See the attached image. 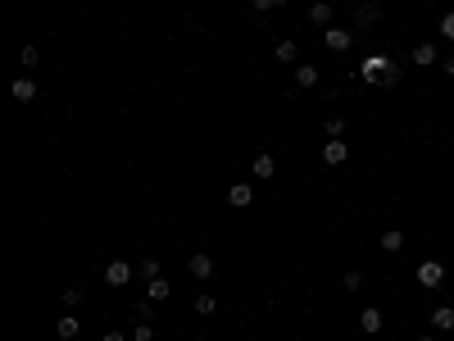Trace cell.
<instances>
[{
	"label": "cell",
	"instance_id": "cell-21",
	"mask_svg": "<svg viewBox=\"0 0 454 341\" xmlns=\"http://www.w3.org/2000/svg\"><path fill=\"white\" fill-rule=\"evenodd\" d=\"M341 286H346V291H364V273H359V269H346V273H341Z\"/></svg>",
	"mask_w": 454,
	"mask_h": 341
},
{
	"label": "cell",
	"instance_id": "cell-23",
	"mask_svg": "<svg viewBox=\"0 0 454 341\" xmlns=\"http://www.w3.org/2000/svg\"><path fill=\"white\" fill-rule=\"evenodd\" d=\"M19 64L37 68V64H41V50H37V46H23V50H19Z\"/></svg>",
	"mask_w": 454,
	"mask_h": 341
},
{
	"label": "cell",
	"instance_id": "cell-27",
	"mask_svg": "<svg viewBox=\"0 0 454 341\" xmlns=\"http://www.w3.org/2000/svg\"><path fill=\"white\" fill-rule=\"evenodd\" d=\"M64 305H68V309L82 305V291H77V286H64Z\"/></svg>",
	"mask_w": 454,
	"mask_h": 341
},
{
	"label": "cell",
	"instance_id": "cell-11",
	"mask_svg": "<svg viewBox=\"0 0 454 341\" xmlns=\"http://www.w3.org/2000/svg\"><path fill=\"white\" fill-rule=\"evenodd\" d=\"M427 319H432V332H454V305H436Z\"/></svg>",
	"mask_w": 454,
	"mask_h": 341
},
{
	"label": "cell",
	"instance_id": "cell-7",
	"mask_svg": "<svg viewBox=\"0 0 454 341\" xmlns=\"http://www.w3.org/2000/svg\"><path fill=\"white\" fill-rule=\"evenodd\" d=\"M186 269H191V277H195V282H205V277H214V255H205V251H200V255H191V260H186Z\"/></svg>",
	"mask_w": 454,
	"mask_h": 341
},
{
	"label": "cell",
	"instance_id": "cell-18",
	"mask_svg": "<svg viewBox=\"0 0 454 341\" xmlns=\"http://www.w3.org/2000/svg\"><path fill=\"white\" fill-rule=\"evenodd\" d=\"M377 246H382V251H391V255H395V251H404V232H400V228H386Z\"/></svg>",
	"mask_w": 454,
	"mask_h": 341
},
{
	"label": "cell",
	"instance_id": "cell-14",
	"mask_svg": "<svg viewBox=\"0 0 454 341\" xmlns=\"http://www.w3.org/2000/svg\"><path fill=\"white\" fill-rule=\"evenodd\" d=\"M273 55H277V59H282V64H295V59H300V46H295V41H291V37H282V41H277V46H273Z\"/></svg>",
	"mask_w": 454,
	"mask_h": 341
},
{
	"label": "cell",
	"instance_id": "cell-29",
	"mask_svg": "<svg viewBox=\"0 0 454 341\" xmlns=\"http://www.w3.org/2000/svg\"><path fill=\"white\" fill-rule=\"evenodd\" d=\"M441 73H445V77H454V50H450V55L441 59Z\"/></svg>",
	"mask_w": 454,
	"mask_h": 341
},
{
	"label": "cell",
	"instance_id": "cell-13",
	"mask_svg": "<svg viewBox=\"0 0 454 341\" xmlns=\"http://www.w3.org/2000/svg\"><path fill=\"white\" fill-rule=\"evenodd\" d=\"M332 19H336L332 0H314V5H309V23H318V28H327Z\"/></svg>",
	"mask_w": 454,
	"mask_h": 341
},
{
	"label": "cell",
	"instance_id": "cell-31",
	"mask_svg": "<svg viewBox=\"0 0 454 341\" xmlns=\"http://www.w3.org/2000/svg\"><path fill=\"white\" fill-rule=\"evenodd\" d=\"M418 341H436V332H422V337H418Z\"/></svg>",
	"mask_w": 454,
	"mask_h": 341
},
{
	"label": "cell",
	"instance_id": "cell-22",
	"mask_svg": "<svg viewBox=\"0 0 454 341\" xmlns=\"http://www.w3.org/2000/svg\"><path fill=\"white\" fill-rule=\"evenodd\" d=\"M195 314H205V319H209V314H218V300L209 296V291H205V296H195Z\"/></svg>",
	"mask_w": 454,
	"mask_h": 341
},
{
	"label": "cell",
	"instance_id": "cell-28",
	"mask_svg": "<svg viewBox=\"0 0 454 341\" xmlns=\"http://www.w3.org/2000/svg\"><path fill=\"white\" fill-rule=\"evenodd\" d=\"M250 5H255V10L264 14V10H277V5H286V0H250Z\"/></svg>",
	"mask_w": 454,
	"mask_h": 341
},
{
	"label": "cell",
	"instance_id": "cell-1",
	"mask_svg": "<svg viewBox=\"0 0 454 341\" xmlns=\"http://www.w3.org/2000/svg\"><path fill=\"white\" fill-rule=\"evenodd\" d=\"M400 73H404V68L395 64L391 55H382V50H373V55L359 59V77H364L368 87H395V82H400Z\"/></svg>",
	"mask_w": 454,
	"mask_h": 341
},
{
	"label": "cell",
	"instance_id": "cell-25",
	"mask_svg": "<svg viewBox=\"0 0 454 341\" xmlns=\"http://www.w3.org/2000/svg\"><path fill=\"white\" fill-rule=\"evenodd\" d=\"M441 37L454 46V14H441Z\"/></svg>",
	"mask_w": 454,
	"mask_h": 341
},
{
	"label": "cell",
	"instance_id": "cell-16",
	"mask_svg": "<svg viewBox=\"0 0 454 341\" xmlns=\"http://www.w3.org/2000/svg\"><path fill=\"white\" fill-rule=\"evenodd\" d=\"M146 296H150L155 305H159V300H168V296H173V282H164V277H155V282H146Z\"/></svg>",
	"mask_w": 454,
	"mask_h": 341
},
{
	"label": "cell",
	"instance_id": "cell-12",
	"mask_svg": "<svg viewBox=\"0 0 454 341\" xmlns=\"http://www.w3.org/2000/svg\"><path fill=\"white\" fill-rule=\"evenodd\" d=\"M413 64H422V68H427V64H441L436 41H418V46H413Z\"/></svg>",
	"mask_w": 454,
	"mask_h": 341
},
{
	"label": "cell",
	"instance_id": "cell-10",
	"mask_svg": "<svg viewBox=\"0 0 454 341\" xmlns=\"http://www.w3.org/2000/svg\"><path fill=\"white\" fill-rule=\"evenodd\" d=\"M250 173L259 177V182H268V177H277V159H273L268 150H259V155H255V164H250Z\"/></svg>",
	"mask_w": 454,
	"mask_h": 341
},
{
	"label": "cell",
	"instance_id": "cell-5",
	"mask_svg": "<svg viewBox=\"0 0 454 341\" xmlns=\"http://www.w3.org/2000/svg\"><path fill=\"white\" fill-rule=\"evenodd\" d=\"M132 282V264L128 260H109L105 264V286H128Z\"/></svg>",
	"mask_w": 454,
	"mask_h": 341
},
{
	"label": "cell",
	"instance_id": "cell-17",
	"mask_svg": "<svg viewBox=\"0 0 454 341\" xmlns=\"http://www.w3.org/2000/svg\"><path fill=\"white\" fill-rule=\"evenodd\" d=\"M295 87H318V64H295Z\"/></svg>",
	"mask_w": 454,
	"mask_h": 341
},
{
	"label": "cell",
	"instance_id": "cell-30",
	"mask_svg": "<svg viewBox=\"0 0 454 341\" xmlns=\"http://www.w3.org/2000/svg\"><path fill=\"white\" fill-rule=\"evenodd\" d=\"M100 341H128V337H123L119 328H109V332H105V337H100Z\"/></svg>",
	"mask_w": 454,
	"mask_h": 341
},
{
	"label": "cell",
	"instance_id": "cell-20",
	"mask_svg": "<svg viewBox=\"0 0 454 341\" xmlns=\"http://www.w3.org/2000/svg\"><path fill=\"white\" fill-rule=\"evenodd\" d=\"M137 273L146 277V282H155V277H159V260H155V255H146V260L137 264Z\"/></svg>",
	"mask_w": 454,
	"mask_h": 341
},
{
	"label": "cell",
	"instance_id": "cell-15",
	"mask_svg": "<svg viewBox=\"0 0 454 341\" xmlns=\"http://www.w3.org/2000/svg\"><path fill=\"white\" fill-rule=\"evenodd\" d=\"M14 100H23V105H28V100H37V82L32 77H14Z\"/></svg>",
	"mask_w": 454,
	"mask_h": 341
},
{
	"label": "cell",
	"instance_id": "cell-6",
	"mask_svg": "<svg viewBox=\"0 0 454 341\" xmlns=\"http://www.w3.org/2000/svg\"><path fill=\"white\" fill-rule=\"evenodd\" d=\"M227 205H232V209H250V205H255V187H250V182H232V187H227Z\"/></svg>",
	"mask_w": 454,
	"mask_h": 341
},
{
	"label": "cell",
	"instance_id": "cell-19",
	"mask_svg": "<svg viewBox=\"0 0 454 341\" xmlns=\"http://www.w3.org/2000/svg\"><path fill=\"white\" fill-rule=\"evenodd\" d=\"M77 332H82V323H77V319H68V314H64L59 323H55V337H59V341H73Z\"/></svg>",
	"mask_w": 454,
	"mask_h": 341
},
{
	"label": "cell",
	"instance_id": "cell-8",
	"mask_svg": "<svg viewBox=\"0 0 454 341\" xmlns=\"http://www.w3.org/2000/svg\"><path fill=\"white\" fill-rule=\"evenodd\" d=\"M346 159H350V146L346 142H341V137H327V146H323V164H346Z\"/></svg>",
	"mask_w": 454,
	"mask_h": 341
},
{
	"label": "cell",
	"instance_id": "cell-3",
	"mask_svg": "<svg viewBox=\"0 0 454 341\" xmlns=\"http://www.w3.org/2000/svg\"><path fill=\"white\" fill-rule=\"evenodd\" d=\"M377 23H382V5L377 0H359L355 5V28L364 32V28H377Z\"/></svg>",
	"mask_w": 454,
	"mask_h": 341
},
{
	"label": "cell",
	"instance_id": "cell-2",
	"mask_svg": "<svg viewBox=\"0 0 454 341\" xmlns=\"http://www.w3.org/2000/svg\"><path fill=\"white\" fill-rule=\"evenodd\" d=\"M413 277H418L427 291H436V286L445 282V264H441V260H422V264L413 269Z\"/></svg>",
	"mask_w": 454,
	"mask_h": 341
},
{
	"label": "cell",
	"instance_id": "cell-26",
	"mask_svg": "<svg viewBox=\"0 0 454 341\" xmlns=\"http://www.w3.org/2000/svg\"><path fill=\"white\" fill-rule=\"evenodd\" d=\"M132 341H155V328H150V323H137V332H132Z\"/></svg>",
	"mask_w": 454,
	"mask_h": 341
},
{
	"label": "cell",
	"instance_id": "cell-9",
	"mask_svg": "<svg viewBox=\"0 0 454 341\" xmlns=\"http://www.w3.org/2000/svg\"><path fill=\"white\" fill-rule=\"evenodd\" d=\"M382 323H386V314H382L377 305H368V309H359V328L368 332V337H377L382 332Z\"/></svg>",
	"mask_w": 454,
	"mask_h": 341
},
{
	"label": "cell",
	"instance_id": "cell-4",
	"mask_svg": "<svg viewBox=\"0 0 454 341\" xmlns=\"http://www.w3.org/2000/svg\"><path fill=\"white\" fill-rule=\"evenodd\" d=\"M323 46L332 50V55H346L350 46H355V32H350V28H327V32H323Z\"/></svg>",
	"mask_w": 454,
	"mask_h": 341
},
{
	"label": "cell",
	"instance_id": "cell-24",
	"mask_svg": "<svg viewBox=\"0 0 454 341\" xmlns=\"http://www.w3.org/2000/svg\"><path fill=\"white\" fill-rule=\"evenodd\" d=\"M323 133H327V137H346V119H341V114H332V119L323 123Z\"/></svg>",
	"mask_w": 454,
	"mask_h": 341
}]
</instances>
